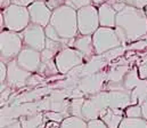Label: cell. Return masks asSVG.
I'll return each instance as SVG.
<instances>
[{
  "instance_id": "19",
  "label": "cell",
  "mask_w": 147,
  "mask_h": 128,
  "mask_svg": "<svg viewBox=\"0 0 147 128\" xmlns=\"http://www.w3.org/2000/svg\"><path fill=\"white\" fill-rule=\"evenodd\" d=\"M140 81H142V78L139 77L138 66H136V68L129 70L128 73L125 74V77L123 79V87L127 91L131 93V90L139 85Z\"/></svg>"
},
{
  "instance_id": "37",
  "label": "cell",
  "mask_w": 147,
  "mask_h": 128,
  "mask_svg": "<svg viewBox=\"0 0 147 128\" xmlns=\"http://www.w3.org/2000/svg\"><path fill=\"white\" fill-rule=\"evenodd\" d=\"M10 5H11V0H0V7H1V9H5V8H7Z\"/></svg>"
},
{
  "instance_id": "18",
  "label": "cell",
  "mask_w": 147,
  "mask_h": 128,
  "mask_svg": "<svg viewBox=\"0 0 147 128\" xmlns=\"http://www.w3.org/2000/svg\"><path fill=\"white\" fill-rule=\"evenodd\" d=\"M20 121L23 128H39L45 123L43 112H37L33 114L23 116L20 118Z\"/></svg>"
},
{
  "instance_id": "34",
  "label": "cell",
  "mask_w": 147,
  "mask_h": 128,
  "mask_svg": "<svg viewBox=\"0 0 147 128\" xmlns=\"http://www.w3.org/2000/svg\"><path fill=\"white\" fill-rule=\"evenodd\" d=\"M138 71H139V77H140L142 79L147 80V60L139 64Z\"/></svg>"
},
{
  "instance_id": "21",
  "label": "cell",
  "mask_w": 147,
  "mask_h": 128,
  "mask_svg": "<svg viewBox=\"0 0 147 128\" xmlns=\"http://www.w3.org/2000/svg\"><path fill=\"white\" fill-rule=\"evenodd\" d=\"M119 128H147V120L144 118H123Z\"/></svg>"
},
{
  "instance_id": "16",
  "label": "cell",
  "mask_w": 147,
  "mask_h": 128,
  "mask_svg": "<svg viewBox=\"0 0 147 128\" xmlns=\"http://www.w3.org/2000/svg\"><path fill=\"white\" fill-rule=\"evenodd\" d=\"M99 119L103 120L109 128H119L121 121L123 120V111L122 109L115 108L104 109L99 114Z\"/></svg>"
},
{
  "instance_id": "11",
  "label": "cell",
  "mask_w": 147,
  "mask_h": 128,
  "mask_svg": "<svg viewBox=\"0 0 147 128\" xmlns=\"http://www.w3.org/2000/svg\"><path fill=\"white\" fill-rule=\"evenodd\" d=\"M17 63L30 72H38L40 65H41V51L36 50L33 48L23 47L18 56L16 57Z\"/></svg>"
},
{
  "instance_id": "30",
  "label": "cell",
  "mask_w": 147,
  "mask_h": 128,
  "mask_svg": "<svg viewBox=\"0 0 147 128\" xmlns=\"http://www.w3.org/2000/svg\"><path fill=\"white\" fill-rule=\"evenodd\" d=\"M1 91V98H0V102H1V106L2 105H6L8 101H10V93H11V89L10 87H5Z\"/></svg>"
},
{
  "instance_id": "7",
  "label": "cell",
  "mask_w": 147,
  "mask_h": 128,
  "mask_svg": "<svg viewBox=\"0 0 147 128\" xmlns=\"http://www.w3.org/2000/svg\"><path fill=\"white\" fill-rule=\"evenodd\" d=\"M84 61L86 60L83 54L72 47L64 48L56 55V58H55L57 69L62 74H67L74 68L83 64Z\"/></svg>"
},
{
  "instance_id": "32",
  "label": "cell",
  "mask_w": 147,
  "mask_h": 128,
  "mask_svg": "<svg viewBox=\"0 0 147 128\" xmlns=\"http://www.w3.org/2000/svg\"><path fill=\"white\" fill-rule=\"evenodd\" d=\"M46 3H47V6H48L51 10H55V9H57L58 7L65 5V0H47Z\"/></svg>"
},
{
  "instance_id": "12",
  "label": "cell",
  "mask_w": 147,
  "mask_h": 128,
  "mask_svg": "<svg viewBox=\"0 0 147 128\" xmlns=\"http://www.w3.org/2000/svg\"><path fill=\"white\" fill-rule=\"evenodd\" d=\"M29 13H30V18L31 23H34L38 25H41L46 28L51 18L53 10L47 6L45 1H34L31 3L29 7Z\"/></svg>"
},
{
  "instance_id": "24",
  "label": "cell",
  "mask_w": 147,
  "mask_h": 128,
  "mask_svg": "<svg viewBox=\"0 0 147 128\" xmlns=\"http://www.w3.org/2000/svg\"><path fill=\"white\" fill-rule=\"evenodd\" d=\"M67 116L62 113V112H56V111H45L43 112V118L48 119V121H57L62 123Z\"/></svg>"
},
{
  "instance_id": "9",
  "label": "cell",
  "mask_w": 147,
  "mask_h": 128,
  "mask_svg": "<svg viewBox=\"0 0 147 128\" xmlns=\"http://www.w3.org/2000/svg\"><path fill=\"white\" fill-rule=\"evenodd\" d=\"M32 72L23 69L15 60L7 63V80L6 84L8 87H23L28 85L29 79L31 78Z\"/></svg>"
},
{
  "instance_id": "6",
  "label": "cell",
  "mask_w": 147,
  "mask_h": 128,
  "mask_svg": "<svg viewBox=\"0 0 147 128\" xmlns=\"http://www.w3.org/2000/svg\"><path fill=\"white\" fill-rule=\"evenodd\" d=\"M92 41H94V48H95L96 55H102L111 49L122 46V43L115 29L105 28V26H100L92 35Z\"/></svg>"
},
{
  "instance_id": "40",
  "label": "cell",
  "mask_w": 147,
  "mask_h": 128,
  "mask_svg": "<svg viewBox=\"0 0 147 128\" xmlns=\"http://www.w3.org/2000/svg\"><path fill=\"white\" fill-rule=\"evenodd\" d=\"M144 10H145V13H146V15H147V7L145 8V9H144Z\"/></svg>"
},
{
  "instance_id": "33",
  "label": "cell",
  "mask_w": 147,
  "mask_h": 128,
  "mask_svg": "<svg viewBox=\"0 0 147 128\" xmlns=\"http://www.w3.org/2000/svg\"><path fill=\"white\" fill-rule=\"evenodd\" d=\"M88 128H109L106 124L100 119H95L88 121Z\"/></svg>"
},
{
  "instance_id": "23",
  "label": "cell",
  "mask_w": 147,
  "mask_h": 128,
  "mask_svg": "<svg viewBox=\"0 0 147 128\" xmlns=\"http://www.w3.org/2000/svg\"><path fill=\"white\" fill-rule=\"evenodd\" d=\"M125 49H127L125 46H120V47H116L114 49H111V50L104 53V54H102V55H103V57L107 62H111V61H113V60H115L117 57H121V55H123V53L125 51Z\"/></svg>"
},
{
  "instance_id": "10",
  "label": "cell",
  "mask_w": 147,
  "mask_h": 128,
  "mask_svg": "<svg viewBox=\"0 0 147 128\" xmlns=\"http://www.w3.org/2000/svg\"><path fill=\"white\" fill-rule=\"evenodd\" d=\"M106 83V72H97L80 79L78 88L84 95H95L104 90V86Z\"/></svg>"
},
{
  "instance_id": "26",
  "label": "cell",
  "mask_w": 147,
  "mask_h": 128,
  "mask_svg": "<svg viewBox=\"0 0 147 128\" xmlns=\"http://www.w3.org/2000/svg\"><path fill=\"white\" fill-rule=\"evenodd\" d=\"M45 32H46V37L47 38H49V39H53V40H55V41H59V43H63L66 45V43L58 36V33L56 32V30L50 25V24H48L46 28H45ZM67 46V45H66Z\"/></svg>"
},
{
  "instance_id": "28",
  "label": "cell",
  "mask_w": 147,
  "mask_h": 128,
  "mask_svg": "<svg viewBox=\"0 0 147 128\" xmlns=\"http://www.w3.org/2000/svg\"><path fill=\"white\" fill-rule=\"evenodd\" d=\"M56 53L48 49V48H45L42 51H41V62L46 63V62H51V61H55L56 58Z\"/></svg>"
},
{
  "instance_id": "38",
  "label": "cell",
  "mask_w": 147,
  "mask_h": 128,
  "mask_svg": "<svg viewBox=\"0 0 147 128\" xmlns=\"http://www.w3.org/2000/svg\"><path fill=\"white\" fill-rule=\"evenodd\" d=\"M2 128H23V127H22V125H21V121L17 120V121H15V123H13V124H10V125H8V126L2 127Z\"/></svg>"
},
{
  "instance_id": "17",
  "label": "cell",
  "mask_w": 147,
  "mask_h": 128,
  "mask_svg": "<svg viewBox=\"0 0 147 128\" xmlns=\"http://www.w3.org/2000/svg\"><path fill=\"white\" fill-rule=\"evenodd\" d=\"M147 97V80L142 79L140 84L134 88L130 93L131 105H142Z\"/></svg>"
},
{
  "instance_id": "2",
  "label": "cell",
  "mask_w": 147,
  "mask_h": 128,
  "mask_svg": "<svg viewBox=\"0 0 147 128\" xmlns=\"http://www.w3.org/2000/svg\"><path fill=\"white\" fill-rule=\"evenodd\" d=\"M49 24L56 30L58 36L66 43L67 47H70L71 39L75 38L79 35L78 13L74 8L67 5H63L57 9L53 10Z\"/></svg>"
},
{
  "instance_id": "36",
  "label": "cell",
  "mask_w": 147,
  "mask_h": 128,
  "mask_svg": "<svg viewBox=\"0 0 147 128\" xmlns=\"http://www.w3.org/2000/svg\"><path fill=\"white\" fill-rule=\"evenodd\" d=\"M142 106V112H143V118L147 120V97L145 98V101L143 102V104L140 105Z\"/></svg>"
},
{
  "instance_id": "4",
  "label": "cell",
  "mask_w": 147,
  "mask_h": 128,
  "mask_svg": "<svg viewBox=\"0 0 147 128\" xmlns=\"http://www.w3.org/2000/svg\"><path fill=\"white\" fill-rule=\"evenodd\" d=\"M24 45L20 32H14L10 30H2L0 32V58L3 63H9L15 60Z\"/></svg>"
},
{
  "instance_id": "29",
  "label": "cell",
  "mask_w": 147,
  "mask_h": 128,
  "mask_svg": "<svg viewBox=\"0 0 147 128\" xmlns=\"http://www.w3.org/2000/svg\"><path fill=\"white\" fill-rule=\"evenodd\" d=\"M6 80H7V64L0 61V85H1L0 90L7 87Z\"/></svg>"
},
{
  "instance_id": "3",
  "label": "cell",
  "mask_w": 147,
  "mask_h": 128,
  "mask_svg": "<svg viewBox=\"0 0 147 128\" xmlns=\"http://www.w3.org/2000/svg\"><path fill=\"white\" fill-rule=\"evenodd\" d=\"M5 20V29L14 32H22L30 23V13L29 8L20 5L11 3L2 12Z\"/></svg>"
},
{
  "instance_id": "25",
  "label": "cell",
  "mask_w": 147,
  "mask_h": 128,
  "mask_svg": "<svg viewBox=\"0 0 147 128\" xmlns=\"http://www.w3.org/2000/svg\"><path fill=\"white\" fill-rule=\"evenodd\" d=\"M124 114L128 118H143L142 106L140 105H129L125 109Z\"/></svg>"
},
{
  "instance_id": "5",
  "label": "cell",
  "mask_w": 147,
  "mask_h": 128,
  "mask_svg": "<svg viewBox=\"0 0 147 128\" xmlns=\"http://www.w3.org/2000/svg\"><path fill=\"white\" fill-rule=\"evenodd\" d=\"M78 13V30L80 35L92 36L99 28L98 8L94 5L84 6L76 10Z\"/></svg>"
},
{
  "instance_id": "35",
  "label": "cell",
  "mask_w": 147,
  "mask_h": 128,
  "mask_svg": "<svg viewBox=\"0 0 147 128\" xmlns=\"http://www.w3.org/2000/svg\"><path fill=\"white\" fill-rule=\"evenodd\" d=\"M37 0H11V3L15 5H20V6H24V7H29L31 3H33Z\"/></svg>"
},
{
  "instance_id": "8",
  "label": "cell",
  "mask_w": 147,
  "mask_h": 128,
  "mask_svg": "<svg viewBox=\"0 0 147 128\" xmlns=\"http://www.w3.org/2000/svg\"><path fill=\"white\" fill-rule=\"evenodd\" d=\"M23 40L24 47L33 48L36 50L42 51L46 48V32L45 28L34 23H30L22 32H20Z\"/></svg>"
},
{
  "instance_id": "41",
  "label": "cell",
  "mask_w": 147,
  "mask_h": 128,
  "mask_svg": "<svg viewBox=\"0 0 147 128\" xmlns=\"http://www.w3.org/2000/svg\"><path fill=\"white\" fill-rule=\"evenodd\" d=\"M38 1H45V2H46V1H47V0H38Z\"/></svg>"
},
{
  "instance_id": "13",
  "label": "cell",
  "mask_w": 147,
  "mask_h": 128,
  "mask_svg": "<svg viewBox=\"0 0 147 128\" xmlns=\"http://www.w3.org/2000/svg\"><path fill=\"white\" fill-rule=\"evenodd\" d=\"M73 48L78 49L79 51H81L84 56L86 62L91 60L96 53H95V48H94V41H92V36L90 35H78L74 38Z\"/></svg>"
},
{
  "instance_id": "22",
  "label": "cell",
  "mask_w": 147,
  "mask_h": 128,
  "mask_svg": "<svg viewBox=\"0 0 147 128\" xmlns=\"http://www.w3.org/2000/svg\"><path fill=\"white\" fill-rule=\"evenodd\" d=\"M84 101H86V98H83V97H76V98L71 100V103H70V114L71 116L82 118V108H83Z\"/></svg>"
},
{
  "instance_id": "20",
  "label": "cell",
  "mask_w": 147,
  "mask_h": 128,
  "mask_svg": "<svg viewBox=\"0 0 147 128\" xmlns=\"http://www.w3.org/2000/svg\"><path fill=\"white\" fill-rule=\"evenodd\" d=\"M59 128H88V121L83 118L69 116L61 123Z\"/></svg>"
},
{
  "instance_id": "15",
  "label": "cell",
  "mask_w": 147,
  "mask_h": 128,
  "mask_svg": "<svg viewBox=\"0 0 147 128\" xmlns=\"http://www.w3.org/2000/svg\"><path fill=\"white\" fill-rule=\"evenodd\" d=\"M109 64V62L103 57V55H95L91 60L84 62L82 64V69H81V74L80 78L97 73L103 71V69Z\"/></svg>"
},
{
  "instance_id": "31",
  "label": "cell",
  "mask_w": 147,
  "mask_h": 128,
  "mask_svg": "<svg viewBox=\"0 0 147 128\" xmlns=\"http://www.w3.org/2000/svg\"><path fill=\"white\" fill-rule=\"evenodd\" d=\"M125 47H127V49H144L147 47V39H140L138 41L129 43Z\"/></svg>"
},
{
  "instance_id": "27",
  "label": "cell",
  "mask_w": 147,
  "mask_h": 128,
  "mask_svg": "<svg viewBox=\"0 0 147 128\" xmlns=\"http://www.w3.org/2000/svg\"><path fill=\"white\" fill-rule=\"evenodd\" d=\"M65 5L70 6L74 8L75 10L84 7V6H88V5H92V0H65Z\"/></svg>"
},
{
  "instance_id": "39",
  "label": "cell",
  "mask_w": 147,
  "mask_h": 128,
  "mask_svg": "<svg viewBox=\"0 0 147 128\" xmlns=\"http://www.w3.org/2000/svg\"><path fill=\"white\" fill-rule=\"evenodd\" d=\"M104 2H106V0H92V5L94 6H100Z\"/></svg>"
},
{
  "instance_id": "1",
  "label": "cell",
  "mask_w": 147,
  "mask_h": 128,
  "mask_svg": "<svg viewBox=\"0 0 147 128\" xmlns=\"http://www.w3.org/2000/svg\"><path fill=\"white\" fill-rule=\"evenodd\" d=\"M114 29L122 46L140 39H147V15L145 10L127 5L117 13Z\"/></svg>"
},
{
  "instance_id": "14",
  "label": "cell",
  "mask_w": 147,
  "mask_h": 128,
  "mask_svg": "<svg viewBox=\"0 0 147 128\" xmlns=\"http://www.w3.org/2000/svg\"><path fill=\"white\" fill-rule=\"evenodd\" d=\"M116 15H117V12L109 2H104L103 5L98 7V16H99L100 26L114 29L116 25Z\"/></svg>"
}]
</instances>
